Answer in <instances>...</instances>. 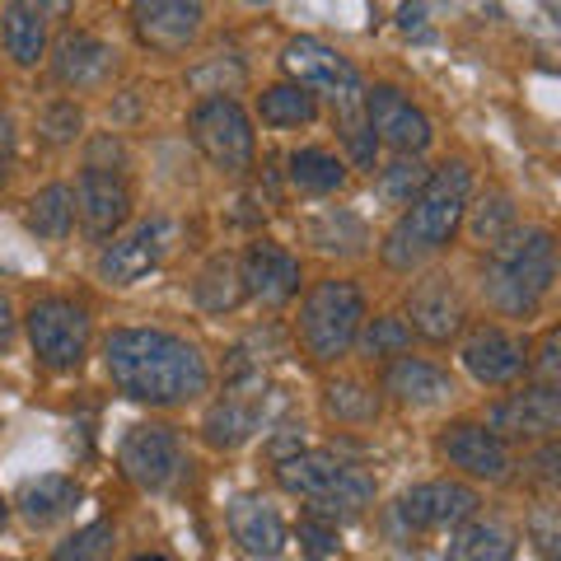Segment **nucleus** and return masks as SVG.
Listing matches in <instances>:
<instances>
[{
	"label": "nucleus",
	"instance_id": "36",
	"mask_svg": "<svg viewBox=\"0 0 561 561\" xmlns=\"http://www.w3.org/2000/svg\"><path fill=\"white\" fill-rule=\"evenodd\" d=\"M426 173H431V169L421 164V154H393V164L379 169V197H383V206L402 210V206H408L416 192H421Z\"/></svg>",
	"mask_w": 561,
	"mask_h": 561
},
{
	"label": "nucleus",
	"instance_id": "50",
	"mask_svg": "<svg viewBox=\"0 0 561 561\" xmlns=\"http://www.w3.org/2000/svg\"><path fill=\"white\" fill-rule=\"evenodd\" d=\"M249 5H272V0H249Z\"/></svg>",
	"mask_w": 561,
	"mask_h": 561
},
{
	"label": "nucleus",
	"instance_id": "20",
	"mask_svg": "<svg viewBox=\"0 0 561 561\" xmlns=\"http://www.w3.org/2000/svg\"><path fill=\"white\" fill-rule=\"evenodd\" d=\"M379 393H389L398 408H412V412H426V408H445V402L459 393L449 370H440L435 360H421V356H393L383 360V379H379Z\"/></svg>",
	"mask_w": 561,
	"mask_h": 561
},
{
	"label": "nucleus",
	"instance_id": "21",
	"mask_svg": "<svg viewBox=\"0 0 561 561\" xmlns=\"http://www.w3.org/2000/svg\"><path fill=\"white\" fill-rule=\"evenodd\" d=\"M225 529L239 542V552H249L253 561H276L290 542L286 519L267 496H234L225 511Z\"/></svg>",
	"mask_w": 561,
	"mask_h": 561
},
{
	"label": "nucleus",
	"instance_id": "14",
	"mask_svg": "<svg viewBox=\"0 0 561 561\" xmlns=\"http://www.w3.org/2000/svg\"><path fill=\"white\" fill-rule=\"evenodd\" d=\"M468 323V300L459 290V280L449 272H426L408 290V328L412 337L431 342V346H445L463 332Z\"/></svg>",
	"mask_w": 561,
	"mask_h": 561
},
{
	"label": "nucleus",
	"instance_id": "18",
	"mask_svg": "<svg viewBox=\"0 0 561 561\" xmlns=\"http://www.w3.org/2000/svg\"><path fill=\"white\" fill-rule=\"evenodd\" d=\"M76 216L94 239H117L122 220L131 216V187L127 173L113 164H84L76 179Z\"/></svg>",
	"mask_w": 561,
	"mask_h": 561
},
{
	"label": "nucleus",
	"instance_id": "48",
	"mask_svg": "<svg viewBox=\"0 0 561 561\" xmlns=\"http://www.w3.org/2000/svg\"><path fill=\"white\" fill-rule=\"evenodd\" d=\"M5 524H10V501L0 496V534H5Z\"/></svg>",
	"mask_w": 561,
	"mask_h": 561
},
{
	"label": "nucleus",
	"instance_id": "8",
	"mask_svg": "<svg viewBox=\"0 0 561 561\" xmlns=\"http://www.w3.org/2000/svg\"><path fill=\"white\" fill-rule=\"evenodd\" d=\"M267 375L262 370H234L230 389L220 402H210V412L202 421V435L210 449H239L267 426Z\"/></svg>",
	"mask_w": 561,
	"mask_h": 561
},
{
	"label": "nucleus",
	"instance_id": "10",
	"mask_svg": "<svg viewBox=\"0 0 561 561\" xmlns=\"http://www.w3.org/2000/svg\"><path fill=\"white\" fill-rule=\"evenodd\" d=\"M478 505H482L478 486H468L459 478H431V482H416L402 491L393 515L402 529H412V534H449V529H459L463 519L478 515Z\"/></svg>",
	"mask_w": 561,
	"mask_h": 561
},
{
	"label": "nucleus",
	"instance_id": "34",
	"mask_svg": "<svg viewBox=\"0 0 561 561\" xmlns=\"http://www.w3.org/2000/svg\"><path fill=\"white\" fill-rule=\"evenodd\" d=\"M192 300H197L206 313H230L243 300V286H239V262L230 253H216L192 280Z\"/></svg>",
	"mask_w": 561,
	"mask_h": 561
},
{
	"label": "nucleus",
	"instance_id": "43",
	"mask_svg": "<svg viewBox=\"0 0 561 561\" xmlns=\"http://www.w3.org/2000/svg\"><path fill=\"white\" fill-rule=\"evenodd\" d=\"M267 449H272V463L290 459V454H300V449H305V431H295V426H280V431H276V440H272Z\"/></svg>",
	"mask_w": 561,
	"mask_h": 561
},
{
	"label": "nucleus",
	"instance_id": "22",
	"mask_svg": "<svg viewBox=\"0 0 561 561\" xmlns=\"http://www.w3.org/2000/svg\"><path fill=\"white\" fill-rule=\"evenodd\" d=\"M113 66H117V51L103 38H94V33H66L57 51H51V76L66 90H99L113 76Z\"/></svg>",
	"mask_w": 561,
	"mask_h": 561
},
{
	"label": "nucleus",
	"instance_id": "45",
	"mask_svg": "<svg viewBox=\"0 0 561 561\" xmlns=\"http://www.w3.org/2000/svg\"><path fill=\"white\" fill-rule=\"evenodd\" d=\"M10 5L38 10V14H43V20H61V14H70V0H10Z\"/></svg>",
	"mask_w": 561,
	"mask_h": 561
},
{
	"label": "nucleus",
	"instance_id": "3",
	"mask_svg": "<svg viewBox=\"0 0 561 561\" xmlns=\"http://www.w3.org/2000/svg\"><path fill=\"white\" fill-rule=\"evenodd\" d=\"M557 280V239L542 225H515L496 249H486L482 295L505 319H534Z\"/></svg>",
	"mask_w": 561,
	"mask_h": 561
},
{
	"label": "nucleus",
	"instance_id": "19",
	"mask_svg": "<svg viewBox=\"0 0 561 561\" xmlns=\"http://www.w3.org/2000/svg\"><path fill=\"white\" fill-rule=\"evenodd\" d=\"M239 286L262 305H290L300 295V257L272 239H257L239 257Z\"/></svg>",
	"mask_w": 561,
	"mask_h": 561
},
{
	"label": "nucleus",
	"instance_id": "30",
	"mask_svg": "<svg viewBox=\"0 0 561 561\" xmlns=\"http://www.w3.org/2000/svg\"><path fill=\"white\" fill-rule=\"evenodd\" d=\"M24 220H28V230L38 239H47V243L70 239V230H76V192H70L66 183H47L43 192L28 197Z\"/></svg>",
	"mask_w": 561,
	"mask_h": 561
},
{
	"label": "nucleus",
	"instance_id": "24",
	"mask_svg": "<svg viewBox=\"0 0 561 561\" xmlns=\"http://www.w3.org/2000/svg\"><path fill=\"white\" fill-rule=\"evenodd\" d=\"M346 472V459L332 449H300L290 454V459L276 463V486L286 491V496H300V501H319L323 491L337 482Z\"/></svg>",
	"mask_w": 561,
	"mask_h": 561
},
{
	"label": "nucleus",
	"instance_id": "16",
	"mask_svg": "<svg viewBox=\"0 0 561 561\" xmlns=\"http://www.w3.org/2000/svg\"><path fill=\"white\" fill-rule=\"evenodd\" d=\"M206 5L202 0H131V33L140 47L179 57L202 38Z\"/></svg>",
	"mask_w": 561,
	"mask_h": 561
},
{
	"label": "nucleus",
	"instance_id": "46",
	"mask_svg": "<svg viewBox=\"0 0 561 561\" xmlns=\"http://www.w3.org/2000/svg\"><path fill=\"white\" fill-rule=\"evenodd\" d=\"M14 323H20V319H14V305H10V295L0 290V351L14 342Z\"/></svg>",
	"mask_w": 561,
	"mask_h": 561
},
{
	"label": "nucleus",
	"instance_id": "25",
	"mask_svg": "<svg viewBox=\"0 0 561 561\" xmlns=\"http://www.w3.org/2000/svg\"><path fill=\"white\" fill-rule=\"evenodd\" d=\"M449 552L445 561H515L519 552V542H515V529L511 524H501V519H482V515H472L463 519L459 529H449Z\"/></svg>",
	"mask_w": 561,
	"mask_h": 561
},
{
	"label": "nucleus",
	"instance_id": "31",
	"mask_svg": "<svg viewBox=\"0 0 561 561\" xmlns=\"http://www.w3.org/2000/svg\"><path fill=\"white\" fill-rule=\"evenodd\" d=\"M0 43H5L14 66H38L47 51V20L38 10H24L5 0V10H0Z\"/></svg>",
	"mask_w": 561,
	"mask_h": 561
},
{
	"label": "nucleus",
	"instance_id": "33",
	"mask_svg": "<svg viewBox=\"0 0 561 561\" xmlns=\"http://www.w3.org/2000/svg\"><path fill=\"white\" fill-rule=\"evenodd\" d=\"M286 173H290V183H295V187H300V192H313V197L342 192V183H346L342 154H332V150H323V146H300V150H290Z\"/></svg>",
	"mask_w": 561,
	"mask_h": 561
},
{
	"label": "nucleus",
	"instance_id": "1",
	"mask_svg": "<svg viewBox=\"0 0 561 561\" xmlns=\"http://www.w3.org/2000/svg\"><path fill=\"white\" fill-rule=\"evenodd\" d=\"M103 370L117 393L146 408H187L210 389L206 356L164 328H113L103 337Z\"/></svg>",
	"mask_w": 561,
	"mask_h": 561
},
{
	"label": "nucleus",
	"instance_id": "29",
	"mask_svg": "<svg viewBox=\"0 0 561 561\" xmlns=\"http://www.w3.org/2000/svg\"><path fill=\"white\" fill-rule=\"evenodd\" d=\"M305 234H309L313 249H323V253H346V257L365 253V243H370V230H365V220L356 216V210H346V206H328V210H319V216H309V220H305Z\"/></svg>",
	"mask_w": 561,
	"mask_h": 561
},
{
	"label": "nucleus",
	"instance_id": "38",
	"mask_svg": "<svg viewBox=\"0 0 561 561\" xmlns=\"http://www.w3.org/2000/svg\"><path fill=\"white\" fill-rule=\"evenodd\" d=\"M80 127H84V113H80L76 99H51L38 113V131H43V140H51V146H70V140L80 136Z\"/></svg>",
	"mask_w": 561,
	"mask_h": 561
},
{
	"label": "nucleus",
	"instance_id": "40",
	"mask_svg": "<svg viewBox=\"0 0 561 561\" xmlns=\"http://www.w3.org/2000/svg\"><path fill=\"white\" fill-rule=\"evenodd\" d=\"M524 529H529L534 548L548 557V561L561 552V524H557V505L552 501H538L534 511H529V519H524Z\"/></svg>",
	"mask_w": 561,
	"mask_h": 561
},
{
	"label": "nucleus",
	"instance_id": "7",
	"mask_svg": "<svg viewBox=\"0 0 561 561\" xmlns=\"http://www.w3.org/2000/svg\"><path fill=\"white\" fill-rule=\"evenodd\" d=\"M187 131H192V146H197L220 173L253 169L257 136H253V117L243 113L239 99H230V94L202 99L197 108L187 113Z\"/></svg>",
	"mask_w": 561,
	"mask_h": 561
},
{
	"label": "nucleus",
	"instance_id": "37",
	"mask_svg": "<svg viewBox=\"0 0 561 561\" xmlns=\"http://www.w3.org/2000/svg\"><path fill=\"white\" fill-rule=\"evenodd\" d=\"M113 542H117L113 524L94 519V524H84V529H76L70 538H61L51 561H113Z\"/></svg>",
	"mask_w": 561,
	"mask_h": 561
},
{
	"label": "nucleus",
	"instance_id": "11",
	"mask_svg": "<svg viewBox=\"0 0 561 561\" xmlns=\"http://www.w3.org/2000/svg\"><path fill=\"white\" fill-rule=\"evenodd\" d=\"M173 243H179V225H173L169 216H150L122 239L103 243L94 272H99L103 286H136L140 276H150L173 253Z\"/></svg>",
	"mask_w": 561,
	"mask_h": 561
},
{
	"label": "nucleus",
	"instance_id": "23",
	"mask_svg": "<svg viewBox=\"0 0 561 561\" xmlns=\"http://www.w3.org/2000/svg\"><path fill=\"white\" fill-rule=\"evenodd\" d=\"M20 515L33 524V529H51L66 515H76L80 505V482L66 478V472H43V478H28L20 486Z\"/></svg>",
	"mask_w": 561,
	"mask_h": 561
},
{
	"label": "nucleus",
	"instance_id": "6",
	"mask_svg": "<svg viewBox=\"0 0 561 561\" xmlns=\"http://www.w3.org/2000/svg\"><path fill=\"white\" fill-rule=\"evenodd\" d=\"M24 332H28L33 356H38L47 370H80V360L90 356L94 323H90V309L80 300L43 295V300H33L24 313Z\"/></svg>",
	"mask_w": 561,
	"mask_h": 561
},
{
	"label": "nucleus",
	"instance_id": "15",
	"mask_svg": "<svg viewBox=\"0 0 561 561\" xmlns=\"http://www.w3.org/2000/svg\"><path fill=\"white\" fill-rule=\"evenodd\" d=\"M459 365L482 389H505L515 379H529V342L501 323H478L459 342Z\"/></svg>",
	"mask_w": 561,
	"mask_h": 561
},
{
	"label": "nucleus",
	"instance_id": "28",
	"mask_svg": "<svg viewBox=\"0 0 561 561\" xmlns=\"http://www.w3.org/2000/svg\"><path fill=\"white\" fill-rule=\"evenodd\" d=\"M463 225H468V239L478 243V249H496L519 225V210H515V197L505 187H486L478 202H468L463 210Z\"/></svg>",
	"mask_w": 561,
	"mask_h": 561
},
{
	"label": "nucleus",
	"instance_id": "39",
	"mask_svg": "<svg viewBox=\"0 0 561 561\" xmlns=\"http://www.w3.org/2000/svg\"><path fill=\"white\" fill-rule=\"evenodd\" d=\"M187 84H192L197 94H206V99L234 94L239 84H243V66H239V61H230V70H225V61H210V66H197V70H192Z\"/></svg>",
	"mask_w": 561,
	"mask_h": 561
},
{
	"label": "nucleus",
	"instance_id": "41",
	"mask_svg": "<svg viewBox=\"0 0 561 561\" xmlns=\"http://www.w3.org/2000/svg\"><path fill=\"white\" fill-rule=\"evenodd\" d=\"M300 552H305L309 561H332V557L342 552L337 524H328V519H313V515H305V524H300Z\"/></svg>",
	"mask_w": 561,
	"mask_h": 561
},
{
	"label": "nucleus",
	"instance_id": "12",
	"mask_svg": "<svg viewBox=\"0 0 561 561\" xmlns=\"http://www.w3.org/2000/svg\"><path fill=\"white\" fill-rule=\"evenodd\" d=\"M435 454H440L459 478L486 482V486L511 482V472H515L511 445H505L501 435H491L486 421H449V426L435 435Z\"/></svg>",
	"mask_w": 561,
	"mask_h": 561
},
{
	"label": "nucleus",
	"instance_id": "26",
	"mask_svg": "<svg viewBox=\"0 0 561 561\" xmlns=\"http://www.w3.org/2000/svg\"><path fill=\"white\" fill-rule=\"evenodd\" d=\"M375 505V478L356 463H346V472L332 482L319 501H309V515L313 519H328V524H342V519H356Z\"/></svg>",
	"mask_w": 561,
	"mask_h": 561
},
{
	"label": "nucleus",
	"instance_id": "17",
	"mask_svg": "<svg viewBox=\"0 0 561 561\" xmlns=\"http://www.w3.org/2000/svg\"><path fill=\"white\" fill-rule=\"evenodd\" d=\"M365 122H370L379 146H389L393 154H421L435 140L431 117L421 113L402 90H393V84L365 90Z\"/></svg>",
	"mask_w": 561,
	"mask_h": 561
},
{
	"label": "nucleus",
	"instance_id": "27",
	"mask_svg": "<svg viewBox=\"0 0 561 561\" xmlns=\"http://www.w3.org/2000/svg\"><path fill=\"white\" fill-rule=\"evenodd\" d=\"M323 412L337 421V426H370L383 412V393L356 375H337L323 389Z\"/></svg>",
	"mask_w": 561,
	"mask_h": 561
},
{
	"label": "nucleus",
	"instance_id": "32",
	"mask_svg": "<svg viewBox=\"0 0 561 561\" xmlns=\"http://www.w3.org/2000/svg\"><path fill=\"white\" fill-rule=\"evenodd\" d=\"M257 117L267 122V127H276V131L309 127V122L319 117V99H313L305 84L280 80V84H267V90L257 94Z\"/></svg>",
	"mask_w": 561,
	"mask_h": 561
},
{
	"label": "nucleus",
	"instance_id": "2",
	"mask_svg": "<svg viewBox=\"0 0 561 561\" xmlns=\"http://www.w3.org/2000/svg\"><path fill=\"white\" fill-rule=\"evenodd\" d=\"M468 202H472V169L463 160H445L440 169H431L421 192L402 206L393 230L379 243L383 267L416 272V267H426L435 253H445L449 239L459 234Z\"/></svg>",
	"mask_w": 561,
	"mask_h": 561
},
{
	"label": "nucleus",
	"instance_id": "44",
	"mask_svg": "<svg viewBox=\"0 0 561 561\" xmlns=\"http://www.w3.org/2000/svg\"><path fill=\"white\" fill-rule=\"evenodd\" d=\"M10 154H14V127H10V113L0 108V183L10 173Z\"/></svg>",
	"mask_w": 561,
	"mask_h": 561
},
{
	"label": "nucleus",
	"instance_id": "47",
	"mask_svg": "<svg viewBox=\"0 0 561 561\" xmlns=\"http://www.w3.org/2000/svg\"><path fill=\"white\" fill-rule=\"evenodd\" d=\"M421 20H426V10H421V5H402V10H398V24L408 28V33L421 28Z\"/></svg>",
	"mask_w": 561,
	"mask_h": 561
},
{
	"label": "nucleus",
	"instance_id": "35",
	"mask_svg": "<svg viewBox=\"0 0 561 561\" xmlns=\"http://www.w3.org/2000/svg\"><path fill=\"white\" fill-rule=\"evenodd\" d=\"M365 360H393V356H408L412 351V328L408 319H398V313H379V319H365L360 332H356V346Z\"/></svg>",
	"mask_w": 561,
	"mask_h": 561
},
{
	"label": "nucleus",
	"instance_id": "49",
	"mask_svg": "<svg viewBox=\"0 0 561 561\" xmlns=\"http://www.w3.org/2000/svg\"><path fill=\"white\" fill-rule=\"evenodd\" d=\"M131 561H169L164 552H146V557H131Z\"/></svg>",
	"mask_w": 561,
	"mask_h": 561
},
{
	"label": "nucleus",
	"instance_id": "5",
	"mask_svg": "<svg viewBox=\"0 0 561 561\" xmlns=\"http://www.w3.org/2000/svg\"><path fill=\"white\" fill-rule=\"evenodd\" d=\"M280 66L295 84H305L313 99H328L337 122H356L365 117V80L360 70L351 66L337 47H328L319 38H290L286 51H280Z\"/></svg>",
	"mask_w": 561,
	"mask_h": 561
},
{
	"label": "nucleus",
	"instance_id": "13",
	"mask_svg": "<svg viewBox=\"0 0 561 561\" xmlns=\"http://www.w3.org/2000/svg\"><path fill=\"white\" fill-rule=\"evenodd\" d=\"M117 463L140 491H164L183 472V440H179L173 426L140 421V426H131L127 435H122Z\"/></svg>",
	"mask_w": 561,
	"mask_h": 561
},
{
	"label": "nucleus",
	"instance_id": "9",
	"mask_svg": "<svg viewBox=\"0 0 561 561\" xmlns=\"http://www.w3.org/2000/svg\"><path fill=\"white\" fill-rule=\"evenodd\" d=\"M486 431L505 445H542L561 431V389L557 383H524L519 393H505L486 408Z\"/></svg>",
	"mask_w": 561,
	"mask_h": 561
},
{
	"label": "nucleus",
	"instance_id": "42",
	"mask_svg": "<svg viewBox=\"0 0 561 561\" xmlns=\"http://www.w3.org/2000/svg\"><path fill=\"white\" fill-rule=\"evenodd\" d=\"M557 463H561V449H557V440H542V445H534L529 478H534L542 491H552V486H557Z\"/></svg>",
	"mask_w": 561,
	"mask_h": 561
},
{
	"label": "nucleus",
	"instance_id": "4",
	"mask_svg": "<svg viewBox=\"0 0 561 561\" xmlns=\"http://www.w3.org/2000/svg\"><path fill=\"white\" fill-rule=\"evenodd\" d=\"M365 323V295L356 280H342V276H328V280H313L300 300V319H295V337H300L305 356L332 365L351 356L356 346V332Z\"/></svg>",
	"mask_w": 561,
	"mask_h": 561
}]
</instances>
